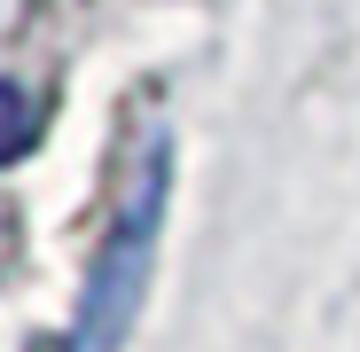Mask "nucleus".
<instances>
[{"label":"nucleus","mask_w":360,"mask_h":352,"mask_svg":"<svg viewBox=\"0 0 360 352\" xmlns=\"http://www.w3.org/2000/svg\"><path fill=\"white\" fill-rule=\"evenodd\" d=\"M165 188H172V141L149 133L134 149L117 219L102 235V251L86 266V298H79V352H117L149 298V266H157V227H165Z\"/></svg>","instance_id":"f257e3e1"},{"label":"nucleus","mask_w":360,"mask_h":352,"mask_svg":"<svg viewBox=\"0 0 360 352\" xmlns=\"http://www.w3.org/2000/svg\"><path fill=\"white\" fill-rule=\"evenodd\" d=\"M32 133H39V102H32L24 86L0 79V164L24 157V149H32Z\"/></svg>","instance_id":"f03ea898"}]
</instances>
